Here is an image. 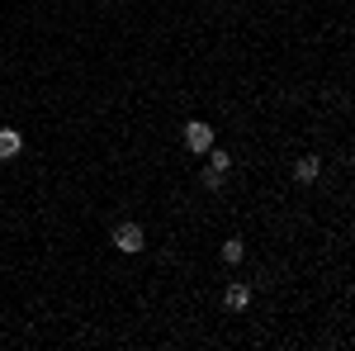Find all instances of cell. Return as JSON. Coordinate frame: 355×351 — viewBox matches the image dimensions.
<instances>
[{
  "instance_id": "obj_1",
  "label": "cell",
  "mask_w": 355,
  "mask_h": 351,
  "mask_svg": "<svg viewBox=\"0 0 355 351\" xmlns=\"http://www.w3.org/2000/svg\"><path fill=\"white\" fill-rule=\"evenodd\" d=\"M180 138H185L190 152H209V147H214V124H209V119H190V124L180 129Z\"/></svg>"
},
{
  "instance_id": "obj_2",
  "label": "cell",
  "mask_w": 355,
  "mask_h": 351,
  "mask_svg": "<svg viewBox=\"0 0 355 351\" xmlns=\"http://www.w3.org/2000/svg\"><path fill=\"white\" fill-rule=\"evenodd\" d=\"M142 243H147L142 223H119V228H114V247H119V252H128V256H133V252H142Z\"/></svg>"
},
{
  "instance_id": "obj_3",
  "label": "cell",
  "mask_w": 355,
  "mask_h": 351,
  "mask_svg": "<svg viewBox=\"0 0 355 351\" xmlns=\"http://www.w3.org/2000/svg\"><path fill=\"white\" fill-rule=\"evenodd\" d=\"M223 304H227L232 313H242V309H251V285H242V280H232V285L223 290Z\"/></svg>"
},
{
  "instance_id": "obj_4",
  "label": "cell",
  "mask_w": 355,
  "mask_h": 351,
  "mask_svg": "<svg viewBox=\"0 0 355 351\" xmlns=\"http://www.w3.org/2000/svg\"><path fill=\"white\" fill-rule=\"evenodd\" d=\"M318 176H322V157H313V152H308V157L294 162V181H299V186H313Z\"/></svg>"
},
{
  "instance_id": "obj_5",
  "label": "cell",
  "mask_w": 355,
  "mask_h": 351,
  "mask_svg": "<svg viewBox=\"0 0 355 351\" xmlns=\"http://www.w3.org/2000/svg\"><path fill=\"white\" fill-rule=\"evenodd\" d=\"M19 147H24V133L19 129H0V162L19 157Z\"/></svg>"
},
{
  "instance_id": "obj_6",
  "label": "cell",
  "mask_w": 355,
  "mask_h": 351,
  "mask_svg": "<svg viewBox=\"0 0 355 351\" xmlns=\"http://www.w3.org/2000/svg\"><path fill=\"white\" fill-rule=\"evenodd\" d=\"M242 256H246V243H242V238H227V243H223V261H227V266H237Z\"/></svg>"
},
{
  "instance_id": "obj_7",
  "label": "cell",
  "mask_w": 355,
  "mask_h": 351,
  "mask_svg": "<svg viewBox=\"0 0 355 351\" xmlns=\"http://www.w3.org/2000/svg\"><path fill=\"white\" fill-rule=\"evenodd\" d=\"M227 166H232V157H227V152H223L218 142H214V147H209V171H218V176H227Z\"/></svg>"
},
{
  "instance_id": "obj_8",
  "label": "cell",
  "mask_w": 355,
  "mask_h": 351,
  "mask_svg": "<svg viewBox=\"0 0 355 351\" xmlns=\"http://www.w3.org/2000/svg\"><path fill=\"white\" fill-rule=\"evenodd\" d=\"M199 181H204V190H223V176H218V171H209V166L199 171Z\"/></svg>"
}]
</instances>
